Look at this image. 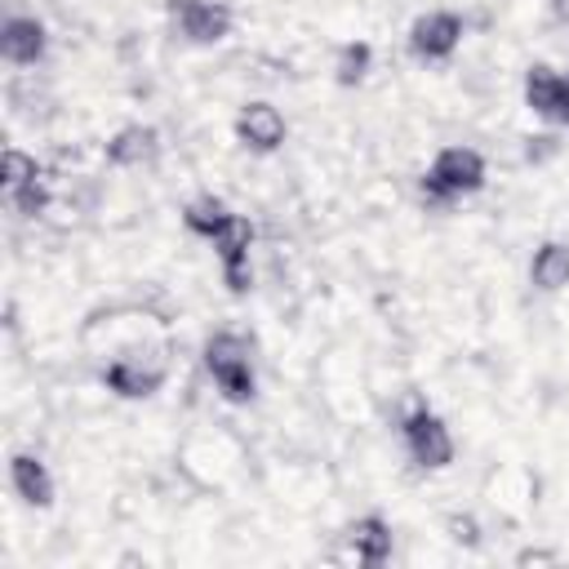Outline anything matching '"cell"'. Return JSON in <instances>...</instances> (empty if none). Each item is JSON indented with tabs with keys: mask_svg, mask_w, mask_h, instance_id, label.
Returning a JSON list of instances; mask_svg holds the SVG:
<instances>
[{
	"mask_svg": "<svg viewBox=\"0 0 569 569\" xmlns=\"http://www.w3.org/2000/svg\"><path fill=\"white\" fill-rule=\"evenodd\" d=\"M102 382L116 391V396H124V400H142V396H151L160 382H164V369L160 365H142V360H116V365H107V373H102Z\"/></svg>",
	"mask_w": 569,
	"mask_h": 569,
	"instance_id": "cell-12",
	"label": "cell"
},
{
	"mask_svg": "<svg viewBox=\"0 0 569 569\" xmlns=\"http://www.w3.org/2000/svg\"><path fill=\"white\" fill-rule=\"evenodd\" d=\"M169 13H173L178 36L191 44H218L231 31V9L213 0H173Z\"/></svg>",
	"mask_w": 569,
	"mask_h": 569,
	"instance_id": "cell-6",
	"label": "cell"
},
{
	"mask_svg": "<svg viewBox=\"0 0 569 569\" xmlns=\"http://www.w3.org/2000/svg\"><path fill=\"white\" fill-rule=\"evenodd\" d=\"M156 151H160V133L151 124H124L107 142V160L120 164V169H138V164L156 160Z\"/></svg>",
	"mask_w": 569,
	"mask_h": 569,
	"instance_id": "cell-11",
	"label": "cell"
},
{
	"mask_svg": "<svg viewBox=\"0 0 569 569\" xmlns=\"http://www.w3.org/2000/svg\"><path fill=\"white\" fill-rule=\"evenodd\" d=\"M449 538L462 542V547H476V542H480V525H476V516H449Z\"/></svg>",
	"mask_w": 569,
	"mask_h": 569,
	"instance_id": "cell-18",
	"label": "cell"
},
{
	"mask_svg": "<svg viewBox=\"0 0 569 569\" xmlns=\"http://www.w3.org/2000/svg\"><path fill=\"white\" fill-rule=\"evenodd\" d=\"M485 187V156L476 147H440L427 169V191L436 196H467Z\"/></svg>",
	"mask_w": 569,
	"mask_h": 569,
	"instance_id": "cell-2",
	"label": "cell"
},
{
	"mask_svg": "<svg viewBox=\"0 0 569 569\" xmlns=\"http://www.w3.org/2000/svg\"><path fill=\"white\" fill-rule=\"evenodd\" d=\"M236 138H240V147L267 156V151H280V147H284L289 124H284V116H280L276 102H262V98H258V102H244V107L236 111Z\"/></svg>",
	"mask_w": 569,
	"mask_h": 569,
	"instance_id": "cell-5",
	"label": "cell"
},
{
	"mask_svg": "<svg viewBox=\"0 0 569 569\" xmlns=\"http://www.w3.org/2000/svg\"><path fill=\"white\" fill-rule=\"evenodd\" d=\"M525 107L547 124H569V76L547 62H533L525 71Z\"/></svg>",
	"mask_w": 569,
	"mask_h": 569,
	"instance_id": "cell-4",
	"label": "cell"
},
{
	"mask_svg": "<svg viewBox=\"0 0 569 569\" xmlns=\"http://www.w3.org/2000/svg\"><path fill=\"white\" fill-rule=\"evenodd\" d=\"M44 22L27 18V13H9L0 27V53L9 67H36L44 58Z\"/></svg>",
	"mask_w": 569,
	"mask_h": 569,
	"instance_id": "cell-8",
	"label": "cell"
},
{
	"mask_svg": "<svg viewBox=\"0 0 569 569\" xmlns=\"http://www.w3.org/2000/svg\"><path fill=\"white\" fill-rule=\"evenodd\" d=\"M204 369L218 382V391L236 405L253 400V347L236 329H218L204 342Z\"/></svg>",
	"mask_w": 569,
	"mask_h": 569,
	"instance_id": "cell-1",
	"label": "cell"
},
{
	"mask_svg": "<svg viewBox=\"0 0 569 569\" xmlns=\"http://www.w3.org/2000/svg\"><path fill=\"white\" fill-rule=\"evenodd\" d=\"M347 542H351L360 565H387V556H391V525L382 516H360L347 529Z\"/></svg>",
	"mask_w": 569,
	"mask_h": 569,
	"instance_id": "cell-13",
	"label": "cell"
},
{
	"mask_svg": "<svg viewBox=\"0 0 569 569\" xmlns=\"http://www.w3.org/2000/svg\"><path fill=\"white\" fill-rule=\"evenodd\" d=\"M249 240H253V227H249L240 213H231V222L213 236V249H218L222 276H227V284H231L236 293H244V289H249Z\"/></svg>",
	"mask_w": 569,
	"mask_h": 569,
	"instance_id": "cell-9",
	"label": "cell"
},
{
	"mask_svg": "<svg viewBox=\"0 0 569 569\" xmlns=\"http://www.w3.org/2000/svg\"><path fill=\"white\" fill-rule=\"evenodd\" d=\"M9 485H13V493H18L27 507H36V511L53 507L58 485H53L49 467H44L36 453H13V462H9Z\"/></svg>",
	"mask_w": 569,
	"mask_h": 569,
	"instance_id": "cell-10",
	"label": "cell"
},
{
	"mask_svg": "<svg viewBox=\"0 0 569 569\" xmlns=\"http://www.w3.org/2000/svg\"><path fill=\"white\" fill-rule=\"evenodd\" d=\"M405 449L427 471H445L453 462V436H449V427L431 409H413L405 418Z\"/></svg>",
	"mask_w": 569,
	"mask_h": 569,
	"instance_id": "cell-3",
	"label": "cell"
},
{
	"mask_svg": "<svg viewBox=\"0 0 569 569\" xmlns=\"http://www.w3.org/2000/svg\"><path fill=\"white\" fill-rule=\"evenodd\" d=\"M227 222H231V209H227V200H218V196H196V200H187V209H182V227L196 231V236H204V240H213Z\"/></svg>",
	"mask_w": 569,
	"mask_h": 569,
	"instance_id": "cell-15",
	"label": "cell"
},
{
	"mask_svg": "<svg viewBox=\"0 0 569 569\" xmlns=\"http://www.w3.org/2000/svg\"><path fill=\"white\" fill-rule=\"evenodd\" d=\"M458 44H462V18L449 9H431V13L413 18V27H409V49L427 62L449 58Z\"/></svg>",
	"mask_w": 569,
	"mask_h": 569,
	"instance_id": "cell-7",
	"label": "cell"
},
{
	"mask_svg": "<svg viewBox=\"0 0 569 569\" xmlns=\"http://www.w3.org/2000/svg\"><path fill=\"white\" fill-rule=\"evenodd\" d=\"M529 280H533V289H542V293H560V289L569 284V244H565V240L538 244V253H533V262H529Z\"/></svg>",
	"mask_w": 569,
	"mask_h": 569,
	"instance_id": "cell-14",
	"label": "cell"
},
{
	"mask_svg": "<svg viewBox=\"0 0 569 569\" xmlns=\"http://www.w3.org/2000/svg\"><path fill=\"white\" fill-rule=\"evenodd\" d=\"M0 178H4V191H18V187L36 182V178H40L36 156H27L22 147H4V156H0Z\"/></svg>",
	"mask_w": 569,
	"mask_h": 569,
	"instance_id": "cell-16",
	"label": "cell"
},
{
	"mask_svg": "<svg viewBox=\"0 0 569 569\" xmlns=\"http://www.w3.org/2000/svg\"><path fill=\"white\" fill-rule=\"evenodd\" d=\"M369 44L365 40H356V44H342L338 49V84H356V80H365V71H369Z\"/></svg>",
	"mask_w": 569,
	"mask_h": 569,
	"instance_id": "cell-17",
	"label": "cell"
}]
</instances>
